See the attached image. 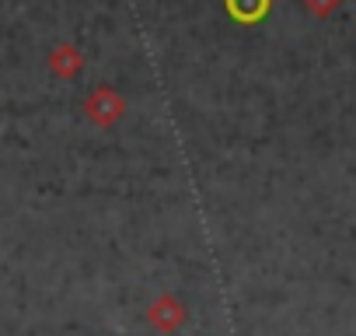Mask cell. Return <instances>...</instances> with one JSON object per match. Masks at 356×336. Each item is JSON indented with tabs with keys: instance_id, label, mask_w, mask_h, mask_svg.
Instances as JSON below:
<instances>
[{
	"instance_id": "4",
	"label": "cell",
	"mask_w": 356,
	"mask_h": 336,
	"mask_svg": "<svg viewBox=\"0 0 356 336\" xmlns=\"http://www.w3.org/2000/svg\"><path fill=\"white\" fill-rule=\"evenodd\" d=\"M307 8H311L318 18H325V15H332V11L339 8V0H307Z\"/></svg>"
},
{
	"instance_id": "3",
	"label": "cell",
	"mask_w": 356,
	"mask_h": 336,
	"mask_svg": "<svg viewBox=\"0 0 356 336\" xmlns=\"http://www.w3.org/2000/svg\"><path fill=\"white\" fill-rule=\"evenodd\" d=\"M49 63H53V70H60L63 77H70V74H74V70L81 67V56H77L74 49H60V53H56V56H53Z\"/></svg>"
},
{
	"instance_id": "2",
	"label": "cell",
	"mask_w": 356,
	"mask_h": 336,
	"mask_svg": "<svg viewBox=\"0 0 356 336\" xmlns=\"http://www.w3.org/2000/svg\"><path fill=\"white\" fill-rule=\"evenodd\" d=\"M227 4H231L234 18H241V22H255V18H262V15H266L269 0H227Z\"/></svg>"
},
{
	"instance_id": "1",
	"label": "cell",
	"mask_w": 356,
	"mask_h": 336,
	"mask_svg": "<svg viewBox=\"0 0 356 336\" xmlns=\"http://www.w3.org/2000/svg\"><path fill=\"white\" fill-rule=\"evenodd\" d=\"M88 109H91V116H95L98 123H112V119L119 116V109H122V105H119V98H115V95L98 91V95L91 98V105H88Z\"/></svg>"
}]
</instances>
